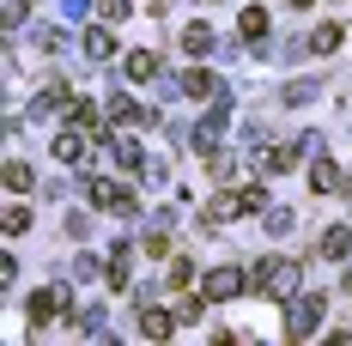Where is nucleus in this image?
Wrapping results in <instances>:
<instances>
[{
  "label": "nucleus",
  "mask_w": 352,
  "mask_h": 346,
  "mask_svg": "<svg viewBox=\"0 0 352 346\" xmlns=\"http://www.w3.org/2000/svg\"><path fill=\"white\" fill-rule=\"evenodd\" d=\"M249 285H255V292H261V298H285V292H292V285H298V268H292V261H261V268H255V279H249Z\"/></svg>",
  "instance_id": "1"
},
{
  "label": "nucleus",
  "mask_w": 352,
  "mask_h": 346,
  "mask_svg": "<svg viewBox=\"0 0 352 346\" xmlns=\"http://www.w3.org/2000/svg\"><path fill=\"white\" fill-rule=\"evenodd\" d=\"M322 310H328V304H322L316 292H310V298H298V304H292V328H285V334H292V340H310V334L322 328Z\"/></svg>",
  "instance_id": "2"
},
{
  "label": "nucleus",
  "mask_w": 352,
  "mask_h": 346,
  "mask_svg": "<svg viewBox=\"0 0 352 346\" xmlns=\"http://www.w3.org/2000/svg\"><path fill=\"white\" fill-rule=\"evenodd\" d=\"M243 285H249V279L237 274V268H212V274H207V298H212V304H225V298H237Z\"/></svg>",
  "instance_id": "3"
},
{
  "label": "nucleus",
  "mask_w": 352,
  "mask_h": 346,
  "mask_svg": "<svg viewBox=\"0 0 352 346\" xmlns=\"http://www.w3.org/2000/svg\"><path fill=\"white\" fill-rule=\"evenodd\" d=\"M91 201H98V207H109V213H134V195H128L122 182H104V176L91 182Z\"/></svg>",
  "instance_id": "4"
},
{
  "label": "nucleus",
  "mask_w": 352,
  "mask_h": 346,
  "mask_svg": "<svg viewBox=\"0 0 352 346\" xmlns=\"http://www.w3.org/2000/svg\"><path fill=\"white\" fill-rule=\"evenodd\" d=\"M109 116H116L122 128H152V109H140L134 98H116V104H109Z\"/></svg>",
  "instance_id": "5"
},
{
  "label": "nucleus",
  "mask_w": 352,
  "mask_h": 346,
  "mask_svg": "<svg viewBox=\"0 0 352 346\" xmlns=\"http://www.w3.org/2000/svg\"><path fill=\"white\" fill-rule=\"evenodd\" d=\"M140 334H146V340H164V334H176V310H146V316H140Z\"/></svg>",
  "instance_id": "6"
},
{
  "label": "nucleus",
  "mask_w": 352,
  "mask_h": 346,
  "mask_svg": "<svg viewBox=\"0 0 352 346\" xmlns=\"http://www.w3.org/2000/svg\"><path fill=\"white\" fill-rule=\"evenodd\" d=\"M292 164H298V146H267V152H261V171H267V176L292 171Z\"/></svg>",
  "instance_id": "7"
},
{
  "label": "nucleus",
  "mask_w": 352,
  "mask_h": 346,
  "mask_svg": "<svg viewBox=\"0 0 352 346\" xmlns=\"http://www.w3.org/2000/svg\"><path fill=\"white\" fill-rule=\"evenodd\" d=\"M61 298H67V292H31V322H36V328L61 310Z\"/></svg>",
  "instance_id": "8"
},
{
  "label": "nucleus",
  "mask_w": 352,
  "mask_h": 346,
  "mask_svg": "<svg viewBox=\"0 0 352 346\" xmlns=\"http://www.w3.org/2000/svg\"><path fill=\"white\" fill-rule=\"evenodd\" d=\"M122 73H128V79H152V73H158V55H146V49H134V55L122 61Z\"/></svg>",
  "instance_id": "9"
},
{
  "label": "nucleus",
  "mask_w": 352,
  "mask_h": 346,
  "mask_svg": "<svg viewBox=\"0 0 352 346\" xmlns=\"http://www.w3.org/2000/svg\"><path fill=\"white\" fill-rule=\"evenodd\" d=\"M346 249H352V237L340 231V225H328V231H322V255H328V261H340Z\"/></svg>",
  "instance_id": "10"
},
{
  "label": "nucleus",
  "mask_w": 352,
  "mask_h": 346,
  "mask_svg": "<svg viewBox=\"0 0 352 346\" xmlns=\"http://www.w3.org/2000/svg\"><path fill=\"white\" fill-rule=\"evenodd\" d=\"M182 91H188V98H212V73L207 67H188L182 73Z\"/></svg>",
  "instance_id": "11"
},
{
  "label": "nucleus",
  "mask_w": 352,
  "mask_h": 346,
  "mask_svg": "<svg viewBox=\"0 0 352 346\" xmlns=\"http://www.w3.org/2000/svg\"><path fill=\"white\" fill-rule=\"evenodd\" d=\"M55 158H61V164L85 158V134H55Z\"/></svg>",
  "instance_id": "12"
},
{
  "label": "nucleus",
  "mask_w": 352,
  "mask_h": 346,
  "mask_svg": "<svg viewBox=\"0 0 352 346\" xmlns=\"http://www.w3.org/2000/svg\"><path fill=\"white\" fill-rule=\"evenodd\" d=\"M310 188H316V195L340 188V171H334V164H316V171H310Z\"/></svg>",
  "instance_id": "13"
},
{
  "label": "nucleus",
  "mask_w": 352,
  "mask_h": 346,
  "mask_svg": "<svg viewBox=\"0 0 352 346\" xmlns=\"http://www.w3.org/2000/svg\"><path fill=\"white\" fill-rule=\"evenodd\" d=\"M6 188L25 195V188H31V164H6Z\"/></svg>",
  "instance_id": "14"
},
{
  "label": "nucleus",
  "mask_w": 352,
  "mask_h": 346,
  "mask_svg": "<svg viewBox=\"0 0 352 346\" xmlns=\"http://www.w3.org/2000/svg\"><path fill=\"white\" fill-rule=\"evenodd\" d=\"M207 304H212V298H182V304H176V322H201Z\"/></svg>",
  "instance_id": "15"
},
{
  "label": "nucleus",
  "mask_w": 352,
  "mask_h": 346,
  "mask_svg": "<svg viewBox=\"0 0 352 346\" xmlns=\"http://www.w3.org/2000/svg\"><path fill=\"white\" fill-rule=\"evenodd\" d=\"M207 43H212V31H207V25H188V31H182V49H195V55H201Z\"/></svg>",
  "instance_id": "16"
},
{
  "label": "nucleus",
  "mask_w": 352,
  "mask_h": 346,
  "mask_svg": "<svg viewBox=\"0 0 352 346\" xmlns=\"http://www.w3.org/2000/svg\"><path fill=\"white\" fill-rule=\"evenodd\" d=\"M310 49H322V55H328V49H340V25H322V31L310 36Z\"/></svg>",
  "instance_id": "17"
},
{
  "label": "nucleus",
  "mask_w": 352,
  "mask_h": 346,
  "mask_svg": "<svg viewBox=\"0 0 352 346\" xmlns=\"http://www.w3.org/2000/svg\"><path fill=\"white\" fill-rule=\"evenodd\" d=\"M164 279H170V292H182V285H188V279H195V261H188V255H182V261H176V268H170V274H164Z\"/></svg>",
  "instance_id": "18"
},
{
  "label": "nucleus",
  "mask_w": 352,
  "mask_h": 346,
  "mask_svg": "<svg viewBox=\"0 0 352 346\" xmlns=\"http://www.w3.org/2000/svg\"><path fill=\"white\" fill-rule=\"evenodd\" d=\"M109 285H128V249L109 255Z\"/></svg>",
  "instance_id": "19"
},
{
  "label": "nucleus",
  "mask_w": 352,
  "mask_h": 346,
  "mask_svg": "<svg viewBox=\"0 0 352 346\" xmlns=\"http://www.w3.org/2000/svg\"><path fill=\"white\" fill-rule=\"evenodd\" d=\"M261 31H267V12H261V6H249V12H243V36H261Z\"/></svg>",
  "instance_id": "20"
},
{
  "label": "nucleus",
  "mask_w": 352,
  "mask_h": 346,
  "mask_svg": "<svg viewBox=\"0 0 352 346\" xmlns=\"http://www.w3.org/2000/svg\"><path fill=\"white\" fill-rule=\"evenodd\" d=\"M237 201H243V213H267V188H243Z\"/></svg>",
  "instance_id": "21"
},
{
  "label": "nucleus",
  "mask_w": 352,
  "mask_h": 346,
  "mask_svg": "<svg viewBox=\"0 0 352 346\" xmlns=\"http://www.w3.org/2000/svg\"><path fill=\"white\" fill-rule=\"evenodd\" d=\"M25 225H31V207H6V231H12V237H19Z\"/></svg>",
  "instance_id": "22"
},
{
  "label": "nucleus",
  "mask_w": 352,
  "mask_h": 346,
  "mask_svg": "<svg viewBox=\"0 0 352 346\" xmlns=\"http://www.w3.org/2000/svg\"><path fill=\"white\" fill-rule=\"evenodd\" d=\"M104 19L116 25V19H128V0H104Z\"/></svg>",
  "instance_id": "23"
},
{
  "label": "nucleus",
  "mask_w": 352,
  "mask_h": 346,
  "mask_svg": "<svg viewBox=\"0 0 352 346\" xmlns=\"http://www.w3.org/2000/svg\"><path fill=\"white\" fill-rule=\"evenodd\" d=\"M292 6H310V0H292Z\"/></svg>",
  "instance_id": "24"
}]
</instances>
